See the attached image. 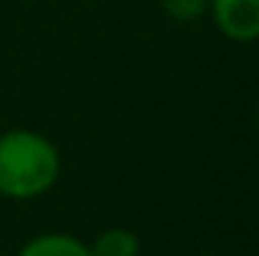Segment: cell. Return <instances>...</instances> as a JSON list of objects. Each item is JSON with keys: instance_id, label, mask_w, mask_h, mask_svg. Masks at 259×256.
Wrapping results in <instances>:
<instances>
[{"instance_id": "cell-3", "label": "cell", "mask_w": 259, "mask_h": 256, "mask_svg": "<svg viewBox=\"0 0 259 256\" xmlns=\"http://www.w3.org/2000/svg\"><path fill=\"white\" fill-rule=\"evenodd\" d=\"M13 256H92L85 240L72 237L63 230H50V233H36L20 246Z\"/></svg>"}, {"instance_id": "cell-1", "label": "cell", "mask_w": 259, "mask_h": 256, "mask_svg": "<svg viewBox=\"0 0 259 256\" xmlns=\"http://www.w3.org/2000/svg\"><path fill=\"white\" fill-rule=\"evenodd\" d=\"M63 178V154L50 135L36 128L0 132V197L39 200Z\"/></svg>"}, {"instance_id": "cell-5", "label": "cell", "mask_w": 259, "mask_h": 256, "mask_svg": "<svg viewBox=\"0 0 259 256\" xmlns=\"http://www.w3.org/2000/svg\"><path fill=\"white\" fill-rule=\"evenodd\" d=\"M210 0H161V10L171 23H197L207 17Z\"/></svg>"}, {"instance_id": "cell-2", "label": "cell", "mask_w": 259, "mask_h": 256, "mask_svg": "<svg viewBox=\"0 0 259 256\" xmlns=\"http://www.w3.org/2000/svg\"><path fill=\"white\" fill-rule=\"evenodd\" d=\"M207 13L230 43L246 46L259 36V0H210Z\"/></svg>"}, {"instance_id": "cell-6", "label": "cell", "mask_w": 259, "mask_h": 256, "mask_svg": "<svg viewBox=\"0 0 259 256\" xmlns=\"http://www.w3.org/2000/svg\"><path fill=\"white\" fill-rule=\"evenodd\" d=\"M203 256H217V253H203Z\"/></svg>"}, {"instance_id": "cell-4", "label": "cell", "mask_w": 259, "mask_h": 256, "mask_svg": "<svg viewBox=\"0 0 259 256\" xmlns=\"http://www.w3.org/2000/svg\"><path fill=\"white\" fill-rule=\"evenodd\" d=\"M92 256H141V240L128 227H105L89 240Z\"/></svg>"}]
</instances>
